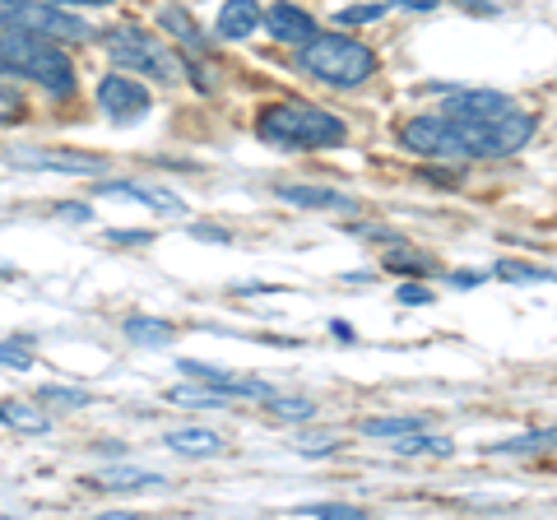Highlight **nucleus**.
Segmentation results:
<instances>
[{
  "mask_svg": "<svg viewBox=\"0 0 557 520\" xmlns=\"http://www.w3.org/2000/svg\"><path fill=\"white\" fill-rule=\"evenodd\" d=\"M102 242H108V247H149L153 233H145V228H112Z\"/></svg>",
  "mask_w": 557,
  "mask_h": 520,
  "instance_id": "7c9ffc66",
  "label": "nucleus"
},
{
  "mask_svg": "<svg viewBox=\"0 0 557 520\" xmlns=\"http://www.w3.org/2000/svg\"><path fill=\"white\" fill-rule=\"evenodd\" d=\"M0 75L28 79L42 94L70 102L75 98V65L61 51L57 38H38V33H20V28H0Z\"/></svg>",
  "mask_w": 557,
  "mask_h": 520,
  "instance_id": "f03ea898",
  "label": "nucleus"
},
{
  "mask_svg": "<svg viewBox=\"0 0 557 520\" xmlns=\"http://www.w3.org/2000/svg\"><path fill=\"white\" fill-rule=\"evenodd\" d=\"M256 135H260V145H274V149H335V145H344L348 126L335 112L317 108V102L293 98V102L260 108Z\"/></svg>",
  "mask_w": 557,
  "mask_h": 520,
  "instance_id": "7ed1b4c3",
  "label": "nucleus"
},
{
  "mask_svg": "<svg viewBox=\"0 0 557 520\" xmlns=\"http://www.w3.org/2000/svg\"><path fill=\"white\" fill-rule=\"evenodd\" d=\"M94 196H112V200H135V205H149L159 214H186L182 196H172L168 186H135V182H98Z\"/></svg>",
  "mask_w": 557,
  "mask_h": 520,
  "instance_id": "9b49d317",
  "label": "nucleus"
},
{
  "mask_svg": "<svg viewBox=\"0 0 557 520\" xmlns=\"http://www.w3.org/2000/svg\"><path fill=\"white\" fill-rule=\"evenodd\" d=\"M432 298H437V293H432L428 284H418V280H409V284H399V302H405V307H428Z\"/></svg>",
  "mask_w": 557,
  "mask_h": 520,
  "instance_id": "2f4dec72",
  "label": "nucleus"
},
{
  "mask_svg": "<svg viewBox=\"0 0 557 520\" xmlns=\"http://www.w3.org/2000/svg\"><path fill=\"white\" fill-rule=\"evenodd\" d=\"M14 121H24V94L0 79V126H14Z\"/></svg>",
  "mask_w": 557,
  "mask_h": 520,
  "instance_id": "c85d7f7f",
  "label": "nucleus"
},
{
  "mask_svg": "<svg viewBox=\"0 0 557 520\" xmlns=\"http://www.w3.org/2000/svg\"><path fill=\"white\" fill-rule=\"evenodd\" d=\"M38 400L42 405H61V409H84V405H94V395L79 391V386H42Z\"/></svg>",
  "mask_w": 557,
  "mask_h": 520,
  "instance_id": "b1692460",
  "label": "nucleus"
},
{
  "mask_svg": "<svg viewBox=\"0 0 557 520\" xmlns=\"http://www.w3.org/2000/svg\"><path fill=\"white\" fill-rule=\"evenodd\" d=\"M450 284H456V288H479V284H483V274H474V270H456V274H450Z\"/></svg>",
  "mask_w": 557,
  "mask_h": 520,
  "instance_id": "4c0bfd02",
  "label": "nucleus"
},
{
  "mask_svg": "<svg viewBox=\"0 0 557 520\" xmlns=\"http://www.w3.org/2000/svg\"><path fill=\"white\" fill-rule=\"evenodd\" d=\"M190 237H200V242H228V233H223V228H205V223H196Z\"/></svg>",
  "mask_w": 557,
  "mask_h": 520,
  "instance_id": "58836bf2",
  "label": "nucleus"
},
{
  "mask_svg": "<svg viewBox=\"0 0 557 520\" xmlns=\"http://www.w3.org/2000/svg\"><path fill=\"white\" fill-rule=\"evenodd\" d=\"M0 28L38 33V38H57V42H89L94 38V28L84 24L75 10L47 5V0H0Z\"/></svg>",
  "mask_w": 557,
  "mask_h": 520,
  "instance_id": "423d86ee",
  "label": "nucleus"
},
{
  "mask_svg": "<svg viewBox=\"0 0 557 520\" xmlns=\"http://www.w3.org/2000/svg\"><path fill=\"white\" fill-rule=\"evenodd\" d=\"M168 450H177V456H219L223 450V437L209 428H172L163 437Z\"/></svg>",
  "mask_w": 557,
  "mask_h": 520,
  "instance_id": "dca6fc26",
  "label": "nucleus"
},
{
  "mask_svg": "<svg viewBox=\"0 0 557 520\" xmlns=\"http://www.w3.org/2000/svg\"><path fill=\"white\" fill-rule=\"evenodd\" d=\"M94 488H108V493H135V488H163V474H153V470H131V465H121V470H98L94 479Z\"/></svg>",
  "mask_w": 557,
  "mask_h": 520,
  "instance_id": "2eb2a0df",
  "label": "nucleus"
},
{
  "mask_svg": "<svg viewBox=\"0 0 557 520\" xmlns=\"http://www.w3.org/2000/svg\"><path fill=\"white\" fill-rule=\"evenodd\" d=\"M57 219H65V223H89L94 210H89V205H79V200H61L57 205Z\"/></svg>",
  "mask_w": 557,
  "mask_h": 520,
  "instance_id": "473e14b6",
  "label": "nucleus"
},
{
  "mask_svg": "<svg viewBox=\"0 0 557 520\" xmlns=\"http://www.w3.org/2000/svg\"><path fill=\"white\" fill-rule=\"evenodd\" d=\"M172 325L168 321H159V317H131L126 321V339L131 344H145V349H159V344H172Z\"/></svg>",
  "mask_w": 557,
  "mask_h": 520,
  "instance_id": "aec40b11",
  "label": "nucleus"
},
{
  "mask_svg": "<svg viewBox=\"0 0 557 520\" xmlns=\"http://www.w3.org/2000/svg\"><path fill=\"white\" fill-rule=\"evenodd\" d=\"M516 108H520L516 98L493 94V89H456V94L442 102V112L446 116H460V121H493V116H507Z\"/></svg>",
  "mask_w": 557,
  "mask_h": 520,
  "instance_id": "1a4fd4ad",
  "label": "nucleus"
},
{
  "mask_svg": "<svg viewBox=\"0 0 557 520\" xmlns=\"http://www.w3.org/2000/svg\"><path fill=\"white\" fill-rule=\"evenodd\" d=\"M159 28L172 33V38H177L186 51H205V33H200V24L190 20L182 5H163V10H159Z\"/></svg>",
  "mask_w": 557,
  "mask_h": 520,
  "instance_id": "f3484780",
  "label": "nucleus"
},
{
  "mask_svg": "<svg viewBox=\"0 0 557 520\" xmlns=\"http://www.w3.org/2000/svg\"><path fill=\"white\" fill-rule=\"evenodd\" d=\"M98 108L126 126V121H139L153 108V98H149L145 84L131 79V75H102L98 79Z\"/></svg>",
  "mask_w": 557,
  "mask_h": 520,
  "instance_id": "6e6552de",
  "label": "nucleus"
},
{
  "mask_svg": "<svg viewBox=\"0 0 557 520\" xmlns=\"http://www.w3.org/2000/svg\"><path fill=\"white\" fill-rule=\"evenodd\" d=\"M47 5H61V10H102V5H112V0H47Z\"/></svg>",
  "mask_w": 557,
  "mask_h": 520,
  "instance_id": "c9c22d12",
  "label": "nucleus"
},
{
  "mask_svg": "<svg viewBox=\"0 0 557 520\" xmlns=\"http://www.w3.org/2000/svg\"><path fill=\"white\" fill-rule=\"evenodd\" d=\"M219 38H228V42H242V38H251V33H260V5L256 0H228V5L219 10Z\"/></svg>",
  "mask_w": 557,
  "mask_h": 520,
  "instance_id": "ddd939ff",
  "label": "nucleus"
},
{
  "mask_svg": "<svg viewBox=\"0 0 557 520\" xmlns=\"http://www.w3.org/2000/svg\"><path fill=\"white\" fill-rule=\"evenodd\" d=\"M391 450H399V456H450V442L446 437H428L423 428H413L405 432V437H391Z\"/></svg>",
  "mask_w": 557,
  "mask_h": 520,
  "instance_id": "412c9836",
  "label": "nucleus"
},
{
  "mask_svg": "<svg viewBox=\"0 0 557 520\" xmlns=\"http://www.w3.org/2000/svg\"><path fill=\"white\" fill-rule=\"evenodd\" d=\"M386 5H399V10H413V14H428V10H437L442 0H386Z\"/></svg>",
  "mask_w": 557,
  "mask_h": 520,
  "instance_id": "f704fd0d",
  "label": "nucleus"
},
{
  "mask_svg": "<svg viewBox=\"0 0 557 520\" xmlns=\"http://www.w3.org/2000/svg\"><path fill=\"white\" fill-rule=\"evenodd\" d=\"M0 368H14V372L33 368V339H5L0 344Z\"/></svg>",
  "mask_w": 557,
  "mask_h": 520,
  "instance_id": "a878e982",
  "label": "nucleus"
},
{
  "mask_svg": "<svg viewBox=\"0 0 557 520\" xmlns=\"http://www.w3.org/2000/svg\"><path fill=\"white\" fill-rule=\"evenodd\" d=\"M298 516H321V520H362L358 507L348 502H311V507H298Z\"/></svg>",
  "mask_w": 557,
  "mask_h": 520,
  "instance_id": "cd10ccee",
  "label": "nucleus"
},
{
  "mask_svg": "<svg viewBox=\"0 0 557 520\" xmlns=\"http://www.w3.org/2000/svg\"><path fill=\"white\" fill-rule=\"evenodd\" d=\"M330 331H335V339H354V325H348V321H330Z\"/></svg>",
  "mask_w": 557,
  "mask_h": 520,
  "instance_id": "ea45409f",
  "label": "nucleus"
},
{
  "mask_svg": "<svg viewBox=\"0 0 557 520\" xmlns=\"http://www.w3.org/2000/svg\"><path fill=\"white\" fill-rule=\"evenodd\" d=\"M168 405H182V409H228V395L205 386V381H190V386H172L168 391Z\"/></svg>",
  "mask_w": 557,
  "mask_h": 520,
  "instance_id": "6ab92c4d",
  "label": "nucleus"
},
{
  "mask_svg": "<svg viewBox=\"0 0 557 520\" xmlns=\"http://www.w3.org/2000/svg\"><path fill=\"white\" fill-rule=\"evenodd\" d=\"M298 450L302 456H330V450H339L335 437H298Z\"/></svg>",
  "mask_w": 557,
  "mask_h": 520,
  "instance_id": "72a5a7b5",
  "label": "nucleus"
},
{
  "mask_svg": "<svg viewBox=\"0 0 557 520\" xmlns=\"http://www.w3.org/2000/svg\"><path fill=\"white\" fill-rule=\"evenodd\" d=\"M553 432H530V437H511V442H497V446H487L493 456H530V450L539 446H548Z\"/></svg>",
  "mask_w": 557,
  "mask_h": 520,
  "instance_id": "bb28decb",
  "label": "nucleus"
},
{
  "mask_svg": "<svg viewBox=\"0 0 557 520\" xmlns=\"http://www.w3.org/2000/svg\"><path fill=\"white\" fill-rule=\"evenodd\" d=\"M0 423L14 428V432H28V437H38V432L51 428L47 409H33V405H24V400H0Z\"/></svg>",
  "mask_w": 557,
  "mask_h": 520,
  "instance_id": "a211bd4d",
  "label": "nucleus"
},
{
  "mask_svg": "<svg viewBox=\"0 0 557 520\" xmlns=\"http://www.w3.org/2000/svg\"><path fill=\"white\" fill-rule=\"evenodd\" d=\"M260 24L270 28V38L274 42H307L311 33H317V20H311L307 10H298V5H288V0H278V5H270L265 14H260Z\"/></svg>",
  "mask_w": 557,
  "mask_h": 520,
  "instance_id": "f8f14e48",
  "label": "nucleus"
},
{
  "mask_svg": "<svg viewBox=\"0 0 557 520\" xmlns=\"http://www.w3.org/2000/svg\"><path fill=\"white\" fill-rule=\"evenodd\" d=\"M539 121L530 112H507L493 121H460V116H409L399 126V145L432 163H469V159H507L520 145H530Z\"/></svg>",
  "mask_w": 557,
  "mask_h": 520,
  "instance_id": "f257e3e1",
  "label": "nucleus"
},
{
  "mask_svg": "<svg viewBox=\"0 0 557 520\" xmlns=\"http://www.w3.org/2000/svg\"><path fill=\"white\" fill-rule=\"evenodd\" d=\"M5 163L14 168H28V172H70V177H94L102 172L98 153H70V149H5Z\"/></svg>",
  "mask_w": 557,
  "mask_h": 520,
  "instance_id": "0eeeda50",
  "label": "nucleus"
},
{
  "mask_svg": "<svg viewBox=\"0 0 557 520\" xmlns=\"http://www.w3.org/2000/svg\"><path fill=\"white\" fill-rule=\"evenodd\" d=\"M274 196L298 205V210H330V214H358V200L330 186H311V182H274Z\"/></svg>",
  "mask_w": 557,
  "mask_h": 520,
  "instance_id": "9d476101",
  "label": "nucleus"
},
{
  "mask_svg": "<svg viewBox=\"0 0 557 520\" xmlns=\"http://www.w3.org/2000/svg\"><path fill=\"white\" fill-rule=\"evenodd\" d=\"M413 428H423V419H362V437H381V442H391V437H405V432Z\"/></svg>",
  "mask_w": 557,
  "mask_h": 520,
  "instance_id": "5701e85b",
  "label": "nucleus"
},
{
  "mask_svg": "<svg viewBox=\"0 0 557 520\" xmlns=\"http://www.w3.org/2000/svg\"><path fill=\"white\" fill-rule=\"evenodd\" d=\"M381 14H386V5H348V10H339V24H344V28H358V24H376Z\"/></svg>",
  "mask_w": 557,
  "mask_h": 520,
  "instance_id": "c756f323",
  "label": "nucleus"
},
{
  "mask_svg": "<svg viewBox=\"0 0 557 520\" xmlns=\"http://www.w3.org/2000/svg\"><path fill=\"white\" fill-rule=\"evenodd\" d=\"M265 409L274 413V419H288V423H307V419H317V405L311 400H298V395H270Z\"/></svg>",
  "mask_w": 557,
  "mask_h": 520,
  "instance_id": "4be33fe9",
  "label": "nucleus"
},
{
  "mask_svg": "<svg viewBox=\"0 0 557 520\" xmlns=\"http://www.w3.org/2000/svg\"><path fill=\"white\" fill-rule=\"evenodd\" d=\"M381 270L386 274H409V280H423V274L437 270V260L418 247H405V242H386V256H381Z\"/></svg>",
  "mask_w": 557,
  "mask_h": 520,
  "instance_id": "4468645a",
  "label": "nucleus"
},
{
  "mask_svg": "<svg viewBox=\"0 0 557 520\" xmlns=\"http://www.w3.org/2000/svg\"><path fill=\"white\" fill-rule=\"evenodd\" d=\"M456 5H460V10H469V14H483V20H487V14H497L493 0H456Z\"/></svg>",
  "mask_w": 557,
  "mask_h": 520,
  "instance_id": "e433bc0d",
  "label": "nucleus"
},
{
  "mask_svg": "<svg viewBox=\"0 0 557 520\" xmlns=\"http://www.w3.org/2000/svg\"><path fill=\"white\" fill-rule=\"evenodd\" d=\"M298 71L330 84V89H358L376 75V51L344 33H311L307 42H298Z\"/></svg>",
  "mask_w": 557,
  "mask_h": 520,
  "instance_id": "20e7f679",
  "label": "nucleus"
},
{
  "mask_svg": "<svg viewBox=\"0 0 557 520\" xmlns=\"http://www.w3.org/2000/svg\"><path fill=\"white\" fill-rule=\"evenodd\" d=\"M102 47L116 71H131V75H145L153 84H177L182 79V57L172 51L163 38L153 33L135 28V24H121V28H108L102 33Z\"/></svg>",
  "mask_w": 557,
  "mask_h": 520,
  "instance_id": "39448f33",
  "label": "nucleus"
},
{
  "mask_svg": "<svg viewBox=\"0 0 557 520\" xmlns=\"http://www.w3.org/2000/svg\"><path fill=\"white\" fill-rule=\"evenodd\" d=\"M497 280H511V284H548L553 274L539 270V265H520V260H502V265H497Z\"/></svg>",
  "mask_w": 557,
  "mask_h": 520,
  "instance_id": "393cba45",
  "label": "nucleus"
}]
</instances>
